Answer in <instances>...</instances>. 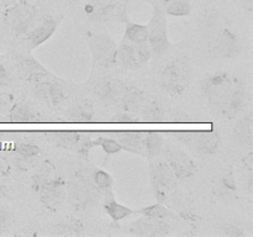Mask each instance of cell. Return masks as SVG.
<instances>
[{
    "mask_svg": "<svg viewBox=\"0 0 253 237\" xmlns=\"http://www.w3.org/2000/svg\"><path fill=\"white\" fill-rule=\"evenodd\" d=\"M242 84L227 73H215L200 80V89L212 111L227 118L229 106L235 91Z\"/></svg>",
    "mask_w": 253,
    "mask_h": 237,
    "instance_id": "6da1fadb",
    "label": "cell"
},
{
    "mask_svg": "<svg viewBox=\"0 0 253 237\" xmlns=\"http://www.w3.org/2000/svg\"><path fill=\"white\" fill-rule=\"evenodd\" d=\"M193 69L185 56L168 62L160 73V85L170 95H182L192 81Z\"/></svg>",
    "mask_w": 253,
    "mask_h": 237,
    "instance_id": "7a4b0ae2",
    "label": "cell"
},
{
    "mask_svg": "<svg viewBox=\"0 0 253 237\" xmlns=\"http://www.w3.org/2000/svg\"><path fill=\"white\" fill-rule=\"evenodd\" d=\"M100 197V190L88 174L82 170L73 173L67 182V198L76 211H83L96 204Z\"/></svg>",
    "mask_w": 253,
    "mask_h": 237,
    "instance_id": "3957f363",
    "label": "cell"
},
{
    "mask_svg": "<svg viewBox=\"0 0 253 237\" xmlns=\"http://www.w3.org/2000/svg\"><path fill=\"white\" fill-rule=\"evenodd\" d=\"M37 10L34 5L26 1H20L14 6L5 10L2 21L16 36L26 35L36 21Z\"/></svg>",
    "mask_w": 253,
    "mask_h": 237,
    "instance_id": "277c9868",
    "label": "cell"
},
{
    "mask_svg": "<svg viewBox=\"0 0 253 237\" xmlns=\"http://www.w3.org/2000/svg\"><path fill=\"white\" fill-rule=\"evenodd\" d=\"M178 141L192 148L200 155H214L219 150L220 138L219 133L214 130L210 131H178L174 133Z\"/></svg>",
    "mask_w": 253,
    "mask_h": 237,
    "instance_id": "5b68a950",
    "label": "cell"
},
{
    "mask_svg": "<svg viewBox=\"0 0 253 237\" xmlns=\"http://www.w3.org/2000/svg\"><path fill=\"white\" fill-rule=\"evenodd\" d=\"M147 42L150 44L151 49H152V53L157 54V56L165 53L168 49V47H169V40H168L167 32V20H166L165 11L158 5L155 6L152 19H151L150 24L147 25Z\"/></svg>",
    "mask_w": 253,
    "mask_h": 237,
    "instance_id": "8992f818",
    "label": "cell"
},
{
    "mask_svg": "<svg viewBox=\"0 0 253 237\" xmlns=\"http://www.w3.org/2000/svg\"><path fill=\"white\" fill-rule=\"evenodd\" d=\"M89 47H90L93 59L96 64L104 68H111L115 66L116 47L113 37L108 34H89Z\"/></svg>",
    "mask_w": 253,
    "mask_h": 237,
    "instance_id": "52a82bcc",
    "label": "cell"
},
{
    "mask_svg": "<svg viewBox=\"0 0 253 237\" xmlns=\"http://www.w3.org/2000/svg\"><path fill=\"white\" fill-rule=\"evenodd\" d=\"M151 182H152L153 194L158 202L167 201V192L177 188V178L173 173L168 162H158L156 164L151 163Z\"/></svg>",
    "mask_w": 253,
    "mask_h": 237,
    "instance_id": "ba28073f",
    "label": "cell"
},
{
    "mask_svg": "<svg viewBox=\"0 0 253 237\" xmlns=\"http://www.w3.org/2000/svg\"><path fill=\"white\" fill-rule=\"evenodd\" d=\"M209 49L215 56L226 59H234L241 52V44L236 35L227 27L220 30L214 37L208 41Z\"/></svg>",
    "mask_w": 253,
    "mask_h": 237,
    "instance_id": "9c48e42d",
    "label": "cell"
},
{
    "mask_svg": "<svg viewBox=\"0 0 253 237\" xmlns=\"http://www.w3.org/2000/svg\"><path fill=\"white\" fill-rule=\"evenodd\" d=\"M84 10L94 21H128L125 9L114 4L110 0H90Z\"/></svg>",
    "mask_w": 253,
    "mask_h": 237,
    "instance_id": "30bf717a",
    "label": "cell"
},
{
    "mask_svg": "<svg viewBox=\"0 0 253 237\" xmlns=\"http://www.w3.org/2000/svg\"><path fill=\"white\" fill-rule=\"evenodd\" d=\"M165 155L177 180L192 178L198 172L197 163L184 151L173 147V146H167Z\"/></svg>",
    "mask_w": 253,
    "mask_h": 237,
    "instance_id": "8fae6325",
    "label": "cell"
},
{
    "mask_svg": "<svg viewBox=\"0 0 253 237\" xmlns=\"http://www.w3.org/2000/svg\"><path fill=\"white\" fill-rule=\"evenodd\" d=\"M40 201L46 210L56 212L67 197V182L63 177H54L41 192L39 193Z\"/></svg>",
    "mask_w": 253,
    "mask_h": 237,
    "instance_id": "7c38bea8",
    "label": "cell"
},
{
    "mask_svg": "<svg viewBox=\"0 0 253 237\" xmlns=\"http://www.w3.org/2000/svg\"><path fill=\"white\" fill-rule=\"evenodd\" d=\"M128 232L135 236H166L170 234V225L163 219L141 217L131 222Z\"/></svg>",
    "mask_w": 253,
    "mask_h": 237,
    "instance_id": "4fadbf2b",
    "label": "cell"
},
{
    "mask_svg": "<svg viewBox=\"0 0 253 237\" xmlns=\"http://www.w3.org/2000/svg\"><path fill=\"white\" fill-rule=\"evenodd\" d=\"M126 85L119 79L106 78L99 81L94 88V94L96 98L105 105H114L116 103H120V99L123 94L125 93Z\"/></svg>",
    "mask_w": 253,
    "mask_h": 237,
    "instance_id": "5bb4252c",
    "label": "cell"
},
{
    "mask_svg": "<svg viewBox=\"0 0 253 237\" xmlns=\"http://www.w3.org/2000/svg\"><path fill=\"white\" fill-rule=\"evenodd\" d=\"M35 94L40 100L44 101L48 105L57 106L63 103L67 98L66 89L57 81L43 79L37 81L35 85Z\"/></svg>",
    "mask_w": 253,
    "mask_h": 237,
    "instance_id": "9a60e30c",
    "label": "cell"
},
{
    "mask_svg": "<svg viewBox=\"0 0 253 237\" xmlns=\"http://www.w3.org/2000/svg\"><path fill=\"white\" fill-rule=\"evenodd\" d=\"M19 76L24 80L37 83V81L47 79L49 73L36 59L30 58V57H24L19 62Z\"/></svg>",
    "mask_w": 253,
    "mask_h": 237,
    "instance_id": "2e32d148",
    "label": "cell"
},
{
    "mask_svg": "<svg viewBox=\"0 0 253 237\" xmlns=\"http://www.w3.org/2000/svg\"><path fill=\"white\" fill-rule=\"evenodd\" d=\"M57 30V21L52 17H47L44 19L39 26L35 27L32 31L29 32V35L26 36L27 43L30 44L31 48L35 47H39L40 44H42L43 42H46L52 35L56 32Z\"/></svg>",
    "mask_w": 253,
    "mask_h": 237,
    "instance_id": "e0dca14e",
    "label": "cell"
},
{
    "mask_svg": "<svg viewBox=\"0 0 253 237\" xmlns=\"http://www.w3.org/2000/svg\"><path fill=\"white\" fill-rule=\"evenodd\" d=\"M123 150L137 155H145L143 148V131H119L114 132Z\"/></svg>",
    "mask_w": 253,
    "mask_h": 237,
    "instance_id": "ac0fdd59",
    "label": "cell"
},
{
    "mask_svg": "<svg viewBox=\"0 0 253 237\" xmlns=\"http://www.w3.org/2000/svg\"><path fill=\"white\" fill-rule=\"evenodd\" d=\"M54 177H56V165L49 159L43 160L31 178V188L34 193L39 194Z\"/></svg>",
    "mask_w": 253,
    "mask_h": 237,
    "instance_id": "d6986e66",
    "label": "cell"
},
{
    "mask_svg": "<svg viewBox=\"0 0 253 237\" xmlns=\"http://www.w3.org/2000/svg\"><path fill=\"white\" fill-rule=\"evenodd\" d=\"M115 66L121 67L123 69L141 68L140 63L137 62V58H136L133 44L130 43L128 41H126V40H124V41L121 42L120 47L116 49Z\"/></svg>",
    "mask_w": 253,
    "mask_h": 237,
    "instance_id": "ffe728a7",
    "label": "cell"
},
{
    "mask_svg": "<svg viewBox=\"0 0 253 237\" xmlns=\"http://www.w3.org/2000/svg\"><path fill=\"white\" fill-rule=\"evenodd\" d=\"M121 108L125 113L135 114L140 113L142 106L145 105V95L137 88H127L120 99Z\"/></svg>",
    "mask_w": 253,
    "mask_h": 237,
    "instance_id": "44dd1931",
    "label": "cell"
},
{
    "mask_svg": "<svg viewBox=\"0 0 253 237\" xmlns=\"http://www.w3.org/2000/svg\"><path fill=\"white\" fill-rule=\"evenodd\" d=\"M224 24L225 19L222 17V15L219 14L216 10H211V11H208L204 15V17L200 20V30L209 41L220 30L224 29Z\"/></svg>",
    "mask_w": 253,
    "mask_h": 237,
    "instance_id": "7402d4cb",
    "label": "cell"
},
{
    "mask_svg": "<svg viewBox=\"0 0 253 237\" xmlns=\"http://www.w3.org/2000/svg\"><path fill=\"white\" fill-rule=\"evenodd\" d=\"M6 118L10 122H34L36 120V114L32 111L29 104L20 101L10 106Z\"/></svg>",
    "mask_w": 253,
    "mask_h": 237,
    "instance_id": "603a6c76",
    "label": "cell"
},
{
    "mask_svg": "<svg viewBox=\"0 0 253 237\" xmlns=\"http://www.w3.org/2000/svg\"><path fill=\"white\" fill-rule=\"evenodd\" d=\"M165 147V141H163V133L158 131H147L143 132V148H145V155L150 158L157 157L161 155Z\"/></svg>",
    "mask_w": 253,
    "mask_h": 237,
    "instance_id": "cb8c5ba5",
    "label": "cell"
},
{
    "mask_svg": "<svg viewBox=\"0 0 253 237\" xmlns=\"http://www.w3.org/2000/svg\"><path fill=\"white\" fill-rule=\"evenodd\" d=\"M49 140L53 141L57 146L69 150H76L77 143L81 140L82 132L79 131H56L49 132Z\"/></svg>",
    "mask_w": 253,
    "mask_h": 237,
    "instance_id": "d4e9b609",
    "label": "cell"
},
{
    "mask_svg": "<svg viewBox=\"0 0 253 237\" xmlns=\"http://www.w3.org/2000/svg\"><path fill=\"white\" fill-rule=\"evenodd\" d=\"M85 231V225L76 217H67L53 226L56 235H82Z\"/></svg>",
    "mask_w": 253,
    "mask_h": 237,
    "instance_id": "484cf974",
    "label": "cell"
},
{
    "mask_svg": "<svg viewBox=\"0 0 253 237\" xmlns=\"http://www.w3.org/2000/svg\"><path fill=\"white\" fill-rule=\"evenodd\" d=\"M104 211H105L115 222L136 214L135 210L130 209V207L125 206V205L120 204V202L116 201L115 199H113V195H111V198H109L105 201V204H104Z\"/></svg>",
    "mask_w": 253,
    "mask_h": 237,
    "instance_id": "4316f807",
    "label": "cell"
},
{
    "mask_svg": "<svg viewBox=\"0 0 253 237\" xmlns=\"http://www.w3.org/2000/svg\"><path fill=\"white\" fill-rule=\"evenodd\" d=\"M124 40L128 41L130 43H142V42H147L148 40V31L147 26L140 24H135V22H126L125 35H124Z\"/></svg>",
    "mask_w": 253,
    "mask_h": 237,
    "instance_id": "83f0119b",
    "label": "cell"
},
{
    "mask_svg": "<svg viewBox=\"0 0 253 237\" xmlns=\"http://www.w3.org/2000/svg\"><path fill=\"white\" fill-rule=\"evenodd\" d=\"M235 137L242 145L251 146L253 141V120L252 116L241 118L235 127Z\"/></svg>",
    "mask_w": 253,
    "mask_h": 237,
    "instance_id": "f1b7e54d",
    "label": "cell"
},
{
    "mask_svg": "<svg viewBox=\"0 0 253 237\" xmlns=\"http://www.w3.org/2000/svg\"><path fill=\"white\" fill-rule=\"evenodd\" d=\"M142 108V118L146 122H162L165 120L166 111L160 101L153 100Z\"/></svg>",
    "mask_w": 253,
    "mask_h": 237,
    "instance_id": "f546056e",
    "label": "cell"
},
{
    "mask_svg": "<svg viewBox=\"0 0 253 237\" xmlns=\"http://www.w3.org/2000/svg\"><path fill=\"white\" fill-rule=\"evenodd\" d=\"M95 116V111L91 104L83 103L81 105L73 106L69 110L68 118L72 121H77V122H89L91 121Z\"/></svg>",
    "mask_w": 253,
    "mask_h": 237,
    "instance_id": "4dcf8cb0",
    "label": "cell"
},
{
    "mask_svg": "<svg viewBox=\"0 0 253 237\" xmlns=\"http://www.w3.org/2000/svg\"><path fill=\"white\" fill-rule=\"evenodd\" d=\"M140 214H142L145 217H150V219H173L178 220V216L173 211H170L168 207H166L165 205L155 204L150 205V206H146L143 209L140 210Z\"/></svg>",
    "mask_w": 253,
    "mask_h": 237,
    "instance_id": "1f68e13d",
    "label": "cell"
},
{
    "mask_svg": "<svg viewBox=\"0 0 253 237\" xmlns=\"http://www.w3.org/2000/svg\"><path fill=\"white\" fill-rule=\"evenodd\" d=\"M190 10H192V6H190L189 0H169L166 4V12L172 16H187L190 14Z\"/></svg>",
    "mask_w": 253,
    "mask_h": 237,
    "instance_id": "d6a6232c",
    "label": "cell"
},
{
    "mask_svg": "<svg viewBox=\"0 0 253 237\" xmlns=\"http://www.w3.org/2000/svg\"><path fill=\"white\" fill-rule=\"evenodd\" d=\"M7 158H9L10 164L14 165L19 170H29L35 165V160L36 157H27V156H22L20 153L15 152V151L10 150L7 153Z\"/></svg>",
    "mask_w": 253,
    "mask_h": 237,
    "instance_id": "836d02e7",
    "label": "cell"
},
{
    "mask_svg": "<svg viewBox=\"0 0 253 237\" xmlns=\"http://www.w3.org/2000/svg\"><path fill=\"white\" fill-rule=\"evenodd\" d=\"M96 136H98V138H95V145L100 146L106 155H114V153H118L123 150L121 145L115 138L106 137L101 133H96Z\"/></svg>",
    "mask_w": 253,
    "mask_h": 237,
    "instance_id": "e575fe53",
    "label": "cell"
},
{
    "mask_svg": "<svg viewBox=\"0 0 253 237\" xmlns=\"http://www.w3.org/2000/svg\"><path fill=\"white\" fill-rule=\"evenodd\" d=\"M91 179H93L94 184L98 187L99 190H101V192H105V193L111 192L114 180H113V177H111L108 172H105V170H103V169L95 170Z\"/></svg>",
    "mask_w": 253,
    "mask_h": 237,
    "instance_id": "d590c367",
    "label": "cell"
},
{
    "mask_svg": "<svg viewBox=\"0 0 253 237\" xmlns=\"http://www.w3.org/2000/svg\"><path fill=\"white\" fill-rule=\"evenodd\" d=\"M95 145V140L93 138L91 133L89 132H82L81 140L78 141L77 143L76 151L79 153L81 156H83L84 158H88L89 152H90L91 148L94 147Z\"/></svg>",
    "mask_w": 253,
    "mask_h": 237,
    "instance_id": "8d00e7d4",
    "label": "cell"
},
{
    "mask_svg": "<svg viewBox=\"0 0 253 237\" xmlns=\"http://www.w3.org/2000/svg\"><path fill=\"white\" fill-rule=\"evenodd\" d=\"M133 44V43H132ZM133 49H135L136 58L137 62L140 63V66H145L146 63H148L152 57V49H151L148 42H142V43H136L133 44Z\"/></svg>",
    "mask_w": 253,
    "mask_h": 237,
    "instance_id": "74e56055",
    "label": "cell"
},
{
    "mask_svg": "<svg viewBox=\"0 0 253 237\" xmlns=\"http://www.w3.org/2000/svg\"><path fill=\"white\" fill-rule=\"evenodd\" d=\"M11 150L27 157H37L40 155V148L32 143H17Z\"/></svg>",
    "mask_w": 253,
    "mask_h": 237,
    "instance_id": "f35d334b",
    "label": "cell"
},
{
    "mask_svg": "<svg viewBox=\"0 0 253 237\" xmlns=\"http://www.w3.org/2000/svg\"><path fill=\"white\" fill-rule=\"evenodd\" d=\"M12 221H14V214L11 210L7 206L0 205V232L10 229Z\"/></svg>",
    "mask_w": 253,
    "mask_h": 237,
    "instance_id": "ab89813d",
    "label": "cell"
},
{
    "mask_svg": "<svg viewBox=\"0 0 253 237\" xmlns=\"http://www.w3.org/2000/svg\"><path fill=\"white\" fill-rule=\"evenodd\" d=\"M222 232H224V235H226L229 237H242L245 235L244 230L234 224L222 225Z\"/></svg>",
    "mask_w": 253,
    "mask_h": 237,
    "instance_id": "60d3db41",
    "label": "cell"
},
{
    "mask_svg": "<svg viewBox=\"0 0 253 237\" xmlns=\"http://www.w3.org/2000/svg\"><path fill=\"white\" fill-rule=\"evenodd\" d=\"M221 182L222 187H224L225 189L230 190V192H235V190H236V180H235V174L232 170H229L226 174H224Z\"/></svg>",
    "mask_w": 253,
    "mask_h": 237,
    "instance_id": "b9f144b4",
    "label": "cell"
},
{
    "mask_svg": "<svg viewBox=\"0 0 253 237\" xmlns=\"http://www.w3.org/2000/svg\"><path fill=\"white\" fill-rule=\"evenodd\" d=\"M10 170H11V164H10L7 156L0 155V179L6 178L10 174Z\"/></svg>",
    "mask_w": 253,
    "mask_h": 237,
    "instance_id": "7bdbcfd3",
    "label": "cell"
},
{
    "mask_svg": "<svg viewBox=\"0 0 253 237\" xmlns=\"http://www.w3.org/2000/svg\"><path fill=\"white\" fill-rule=\"evenodd\" d=\"M113 121L114 122H133L135 121V118H133L132 114H128V113H125V114H118V115H115L113 118Z\"/></svg>",
    "mask_w": 253,
    "mask_h": 237,
    "instance_id": "ee69618b",
    "label": "cell"
},
{
    "mask_svg": "<svg viewBox=\"0 0 253 237\" xmlns=\"http://www.w3.org/2000/svg\"><path fill=\"white\" fill-rule=\"evenodd\" d=\"M170 121H188V116L183 114L180 110H172L169 114Z\"/></svg>",
    "mask_w": 253,
    "mask_h": 237,
    "instance_id": "f6af8a7d",
    "label": "cell"
},
{
    "mask_svg": "<svg viewBox=\"0 0 253 237\" xmlns=\"http://www.w3.org/2000/svg\"><path fill=\"white\" fill-rule=\"evenodd\" d=\"M244 165L247 168V169L250 170V172H252V167H253V155H252V152H250L249 155H247V157L244 158Z\"/></svg>",
    "mask_w": 253,
    "mask_h": 237,
    "instance_id": "bcb514c9",
    "label": "cell"
},
{
    "mask_svg": "<svg viewBox=\"0 0 253 237\" xmlns=\"http://www.w3.org/2000/svg\"><path fill=\"white\" fill-rule=\"evenodd\" d=\"M9 197H10V193H9V189H7L6 185L0 184V200L9 199Z\"/></svg>",
    "mask_w": 253,
    "mask_h": 237,
    "instance_id": "7dc6e473",
    "label": "cell"
},
{
    "mask_svg": "<svg viewBox=\"0 0 253 237\" xmlns=\"http://www.w3.org/2000/svg\"><path fill=\"white\" fill-rule=\"evenodd\" d=\"M7 76H9V74H7L6 68H5V67L0 63V79H2V80H6Z\"/></svg>",
    "mask_w": 253,
    "mask_h": 237,
    "instance_id": "c3c4849f",
    "label": "cell"
},
{
    "mask_svg": "<svg viewBox=\"0 0 253 237\" xmlns=\"http://www.w3.org/2000/svg\"><path fill=\"white\" fill-rule=\"evenodd\" d=\"M247 188H249V192L250 193H252L253 192V175L252 174H250V177H249V182H247Z\"/></svg>",
    "mask_w": 253,
    "mask_h": 237,
    "instance_id": "681fc988",
    "label": "cell"
},
{
    "mask_svg": "<svg viewBox=\"0 0 253 237\" xmlns=\"http://www.w3.org/2000/svg\"><path fill=\"white\" fill-rule=\"evenodd\" d=\"M4 86H7V81L0 79V88H4Z\"/></svg>",
    "mask_w": 253,
    "mask_h": 237,
    "instance_id": "f907efd6",
    "label": "cell"
},
{
    "mask_svg": "<svg viewBox=\"0 0 253 237\" xmlns=\"http://www.w3.org/2000/svg\"><path fill=\"white\" fill-rule=\"evenodd\" d=\"M67 1H69V2H77V1H78V0H67Z\"/></svg>",
    "mask_w": 253,
    "mask_h": 237,
    "instance_id": "816d5d0a",
    "label": "cell"
},
{
    "mask_svg": "<svg viewBox=\"0 0 253 237\" xmlns=\"http://www.w3.org/2000/svg\"><path fill=\"white\" fill-rule=\"evenodd\" d=\"M165 1H166V2H167V1H169V0H165Z\"/></svg>",
    "mask_w": 253,
    "mask_h": 237,
    "instance_id": "f5cc1de1",
    "label": "cell"
}]
</instances>
